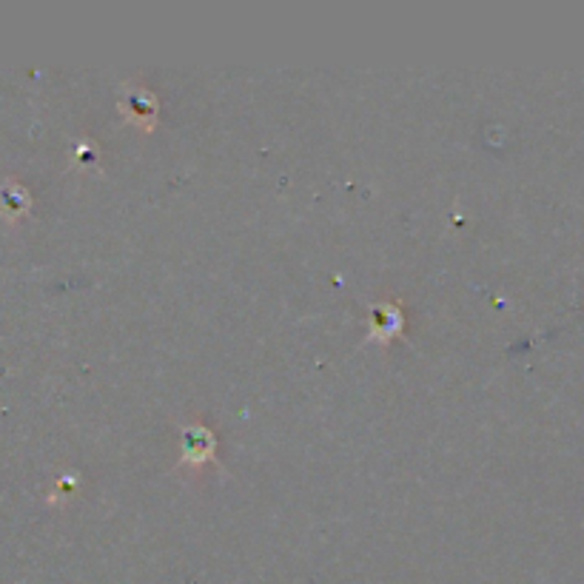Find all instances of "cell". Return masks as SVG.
Instances as JSON below:
<instances>
[{"label":"cell","instance_id":"cell-1","mask_svg":"<svg viewBox=\"0 0 584 584\" xmlns=\"http://www.w3.org/2000/svg\"><path fill=\"white\" fill-rule=\"evenodd\" d=\"M123 109L129 112V120H134V123H143L145 129H151L154 120H158V100L151 98L145 89H132Z\"/></svg>","mask_w":584,"mask_h":584},{"label":"cell","instance_id":"cell-3","mask_svg":"<svg viewBox=\"0 0 584 584\" xmlns=\"http://www.w3.org/2000/svg\"><path fill=\"white\" fill-rule=\"evenodd\" d=\"M400 325H402V314L396 305H382V309L376 311V320H374L376 336L387 340V336L394 334V331H400Z\"/></svg>","mask_w":584,"mask_h":584},{"label":"cell","instance_id":"cell-2","mask_svg":"<svg viewBox=\"0 0 584 584\" xmlns=\"http://www.w3.org/2000/svg\"><path fill=\"white\" fill-rule=\"evenodd\" d=\"M185 462H205L211 460V453H214V440L205 427H185Z\"/></svg>","mask_w":584,"mask_h":584},{"label":"cell","instance_id":"cell-4","mask_svg":"<svg viewBox=\"0 0 584 584\" xmlns=\"http://www.w3.org/2000/svg\"><path fill=\"white\" fill-rule=\"evenodd\" d=\"M29 209V194L20 185H7L3 189V198H0V211L3 214H12V218H18V214H23V211Z\"/></svg>","mask_w":584,"mask_h":584}]
</instances>
